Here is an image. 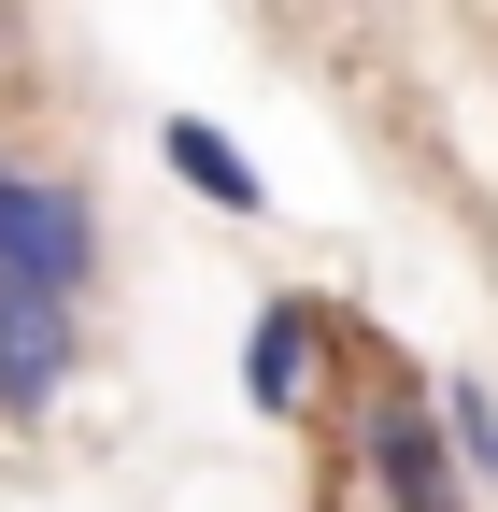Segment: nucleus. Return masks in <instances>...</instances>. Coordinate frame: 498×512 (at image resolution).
I'll use <instances>...</instances> for the list:
<instances>
[{
  "mask_svg": "<svg viewBox=\"0 0 498 512\" xmlns=\"http://www.w3.org/2000/svg\"><path fill=\"white\" fill-rule=\"evenodd\" d=\"M72 370H86V313L43 285H0V413H43Z\"/></svg>",
  "mask_w": 498,
  "mask_h": 512,
  "instance_id": "3",
  "label": "nucleus"
},
{
  "mask_svg": "<svg viewBox=\"0 0 498 512\" xmlns=\"http://www.w3.org/2000/svg\"><path fill=\"white\" fill-rule=\"evenodd\" d=\"M342 15H356V0H342Z\"/></svg>",
  "mask_w": 498,
  "mask_h": 512,
  "instance_id": "6",
  "label": "nucleus"
},
{
  "mask_svg": "<svg viewBox=\"0 0 498 512\" xmlns=\"http://www.w3.org/2000/svg\"><path fill=\"white\" fill-rule=\"evenodd\" d=\"M0 285H43V299H72V313L100 285V200H86L72 171L15 157V143H0Z\"/></svg>",
  "mask_w": 498,
  "mask_h": 512,
  "instance_id": "1",
  "label": "nucleus"
},
{
  "mask_svg": "<svg viewBox=\"0 0 498 512\" xmlns=\"http://www.w3.org/2000/svg\"><path fill=\"white\" fill-rule=\"evenodd\" d=\"M314 370H328V299L271 285L257 328H242V399H257V413H299V399H314Z\"/></svg>",
  "mask_w": 498,
  "mask_h": 512,
  "instance_id": "4",
  "label": "nucleus"
},
{
  "mask_svg": "<svg viewBox=\"0 0 498 512\" xmlns=\"http://www.w3.org/2000/svg\"><path fill=\"white\" fill-rule=\"evenodd\" d=\"M157 157H171V185H185V200H214V214H271L257 157H242L214 114H171V128H157Z\"/></svg>",
  "mask_w": 498,
  "mask_h": 512,
  "instance_id": "5",
  "label": "nucleus"
},
{
  "mask_svg": "<svg viewBox=\"0 0 498 512\" xmlns=\"http://www.w3.org/2000/svg\"><path fill=\"white\" fill-rule=\"evenodd\" d=\"M356 470L385 512H470V470H456V441H442V399L399 370V384H370V413H356Z\"/></svg>",
  "mask_w": 498,
  "mask_h": 512,
  "instance_id": "2",
  "label": "nucleus"
}]
</instances>
